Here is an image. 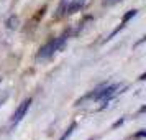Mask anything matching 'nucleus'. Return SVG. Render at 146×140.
Masks as SVG:
<instances>
[{
  "instance_id": "f257e3e1",
  "label": "nucleus",
  "mask_w": 146,
  "mask_h": 140,
  "mask_svg": "<svg viewBox=\"0 0 146 140\" xmlns=\"http://www.w3.org/2000/svg\"><path fill=\"white\" fill-rule=\"evenodd\" d=\"M30 106H31V97H28V99H25L23 102H21L20 106L17 107V111H15L13 117H12V124H18L23 117H25V114L28 112V109H30Z\"/></svg>"
},
{
  "instance_id": "f03ea898",
  "label": "nucleus",
  "mask_w": 146,
  "mask_h": 140,
  "mask_svg": "<svg viewBox=\"0 0 146 140\" xmlns=\"http://www.w3.org/2000/svg\"><path fill=\"white\" fill-rule=\"evenodd\" d=\"M54 54V46H53V40L48 41L44 46H41L38 50V53H36V61H44L48 58H51Z\"/></svg>"
},
{
  "instance_id": "7ed1b4c3",
  "label": "nucleus",
  "mask_w": 146,
  "mask_h": 140,
  "mask_svg": "<svg viewBox=\"0 0 146 140\" xmlns=\"http://www.w3.org/2000/svg\"><path fill=\"white\" fill-rule=\"evenodd\" d=\"M84 3H86V0H71V2L67 3L64 15H72V13H76V12H79L80 8L84 7Z\"/></svg>"
},
{
  "instance_id": "20e7f679",
  "label": "nucleus",
  "mask_w": 146,
  "mask_h": 140,
  "mask_svg": "<svg viewBox=\"0 0 146 140\" xmlns=\"http://www.w3.org/2000/svg\"><path fill=\"white\" fill-rule=\"evenodd\" d=\"M136 13H138V10H135V8H133V10H128V12L123 15V18H121V27H125V25L131 20L133 17H136Z\"/></svg>"
},
{
  "instance_id": "39448f33",
  "label": "nucleus",
  "mask_w": 146,
  "mask_h": 140,
  "mask_svg": "<svg viewBox=\"0 0 146 140\" xmlns=\"http://www.w3.org/2000/svg\"><path fill=\"white\" fill-rule=\"evenodd\" d=\"M18 23H20V20H18V17H10V18H8L7 20V23H5V25H7V28L8 30H17V28H18Z\"/></svg>"
},
{
  "instance_id": "423d86ee",
  "label": "nucleus",
  "mask_w": 146,
  "mask_h": 140,
  "mask_svg": "<svg viewBox=\"0 0 146 140\" xmlns=\"http://www.w3.org/2000/svg\"><path fill=\"white\" fill-rule=\"evenodd\" d=\"M76 125H77V124H76V122H72V124L69 125V129H67L64 133H62V137H61L59 140H67V139H69V137L72 135V132H74V129H76Z\"/></svg>"
},
{
  "instance_id": "0eeeda50",
  "label": "nucleus",
  "mask_w": 146,
  "mask_h": 140,
  "mask_svg": "<svg viewBox=\"0 0 146 140\" xmlns=\"http://www.w3.org/2000/svg\"><path fill=\"white\" fill-rule=\"evenodd\" d=\"M66 7H67V0H61L59 3V8H58V13H56V18H61L64 12H66Z\"/></svg>"
},
{
  "instance_id": "6e6552de",
  "label": "nucleus",
  "mask_w": 146,
  "mask_h": 140,
  "mask_svg": "<svg viewBox=\"0 0 146 140\" xmlns=\"http://www.w3.org/2000/svg\"><path fill=\"white\" fill-rule=\"evenodd\" d=\"M92 21V17H86L84 20H82V23H79V28H77V31L76 33H80V31H84V28L89 27V23Z\"/></svg>"
},
{
  "instance_id": "1a4fd4ad",
  "label": "nucleus",
  "mask_w": 146,
  "mask_h": 140,
  "mask_svg": "<svg viewBox=\"0 0 146 140\" xmlns=\"http://www.w3.org/2000/svg\"><path fill=\"white\" fill-rule=\"evenodd\" d=\"M118 2H121V0H102V5L104 7H112V5L118 3Z\"/></svg>"
},
{
  "instance_id": "9d476101",
  "label": "nucleus",
  "mask_w": 146,
  "mask_h": 140,
  "mask_svg": "<svg viewBox=\"0 0 146 140\" xmlns=\"http://www.w3.org/2000/svg\"><path fill=\"white\" fill-rule=\"evenodd\" d=\"M123 122H125V119H118V120H117V122H115V124H113V129H117V127H120V125H121V124H123Z\"/></svg>"
},
{
  "instance_id": "9b49d317",
  "label": "nucleus",
  "mask_w": 146,
  "mask_h": 140,
  "mask_svg": "<svg viewBox=\"0 0 146 140\" xmlns=\"http://www.w3.org/2000/svg\"><path fill=\"white\" fill-rule=\"evenodd\" d=\"M145 135H146V130H141V132H138V133H136V139H143Z\"/></svg>"
},
{
  "instance_id": "f8f14e48",
  "label": "nucleus",
  "mask_w": 146,
  "mask_h": 140,
  "mask_svg": "<svg viewBox=\"0 0 146 140\" xmlns=\"http://www.w3.org/2000/svg\"><path fill=\"white\" fill-rule=\"evenodd\" d=\"M2 104H3V99H0V106H2Z\"/></svg>"
}]
</instances>
